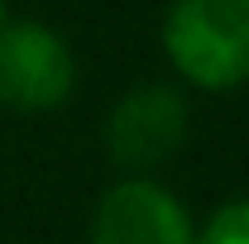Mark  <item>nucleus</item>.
Segmentation results:
<instances>
[{
	"mask_svg": "<svg viewBox=\"0 0 249 244\" xmlns=\"http://www.w3.org/2000/svg\"><path fill=\"white\" fill-rule=\"evenodd\" d=\"M77 87V58L67 38L38 19L0 24V105L19 115L58 110Z\"/></svg>",
	"mask_w": 249,
	"mask_h": 244,
	"instance_id": "obj_2",
	"label": "nucleus"
},
{
	"mask_svg": "<svg viewBox=\"0 0 249 244\" xmlns=\"http://www.w3.org/2000/svg\"><path fill=\"white\" fill-rule=\"evenodd\" d=\"M5 19H10V5H5V0H0V24H5Z\"/></svg>",
	"mask_w": 249,
	"mask_h": 244,
	"instance_id": "obj_6",
	"label": "nucleus"
},
{
	"mask_svg": "<svg viewBox=\"0 0 249 244\" xmlns=\"http://www.w3.org/2000/svg\"><path fill=\"white\" fill-rule=\"evenodd\" d=\"M187 206L154 177H120L91 211V244H192Z\"/></svg>",
	"mask_w": 249,
	"mask_h": 244,
	"instance_id": "obj_4",
	"label": "nucleus"
},
{
	"mask_svg": "<svg viewBox=\"0 0 249 244\" xmlns=\"http://www.w3.org/2000/svg\"><path fill=\"white\" fill-rule=\"evenodd\" d=\"M192 244H249V201H230V206H220L201 230H196V240Z\"/></svg>",
	"mask_w": 249,
	"mask_h": 244,
	"instance_id": "obj_5",
	"label": "nucleus"
},
{
	"mask_svg": "<svg viewBox=\"0 0 249 244\" xmlns=\"http://www.w3.org/2000/svg\"><path fill=\"white\" fill-rule=\"evenodd\" d=\"M187 139V96L163 82H144L124 91L106 115V153L110 163L144 177L168 163Z\"/></svg>",
	"mask_w": 249,
	"mask_h": 244,
	"instance_id": "obj_3",
	"label": "nucleus"
},
{
	"mask_svg": "<svg viewBox=\"0 0 249 244\" xmlns=\"http://www.w3.org/2000/svg\"><path fill=\"white\" fill-rule=\"evenodd\" d=\"M163 53L201 91L249 82V0H173L163 15Z\"/></svg>",
	"mask_w": 249,
	"mask_h": 244,
	"instance_id": "obj_1",
	"label": "nucleus"
}]
</instances>
